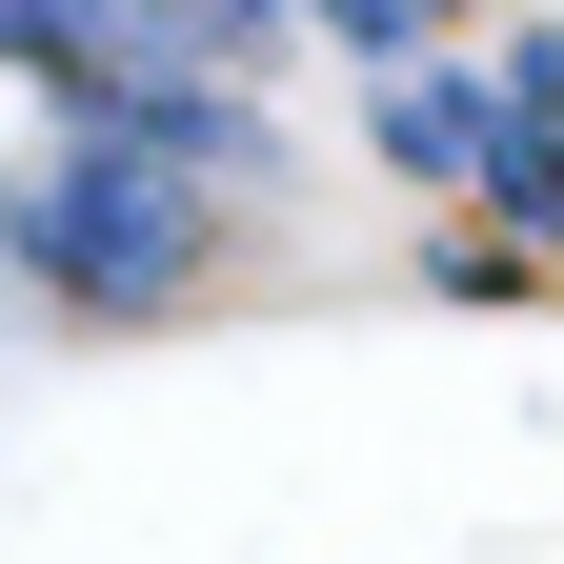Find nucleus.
<instances>
[{"label":"nucleus","mask_w":564,"mask_h":564,"mask_svg":"<svg viewBox=\"0 0 564 564\" xmlns=\"http://www.w3.org/2000/svg\"><path fill=\"white\" fill-rule=\"evenodd\" d=\"M262 223V101L242 82H121L61 101V141L0 182V262L82 323H182Z\"/></svg>","instance_id":"obj_1"}]
</instances>
